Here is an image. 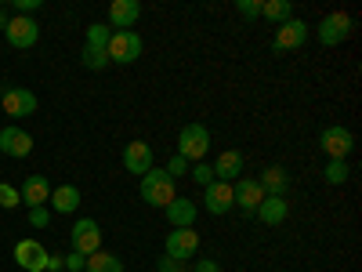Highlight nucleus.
<instances>
[{"mask_svg":"<svg viewBox=\"0 0 362 272\" xmlns=\"http://www.w3.org/2000/svg\"><path fill=\"white\" fill-rule=\"evenodd\" d=\"M138 193H141V200H145L148 207H167V203L177 200V181H174L167 171H148V174H141V181H138Z\"/></svg>","mask_w":362,"mask_h":272,"instance_id":"1","label":"nucleus"},{"mask_svg":"<svg viewBox=\"0 0 362 272\" xmlns=\"http://www.w3.org/2000/svg\"><path fill=\"white\" fill-rule=\"evenodd\" d=\"M109 62H119V66H131V62H138L141 58V51H145V44H141V37L134 33V29H116V33L109 37Z\"/></svg>","mask_w":362,"mask_h":272,"instance_id":"2","label":"nucleus"},{"mask_svg":"<svg viewBox=\"0 0 362 272\" xmlns=\"http://www.w3.org/2000/svg\"><path fill=\"white\" fill-rule=\"evenodd\" d=\"M210 153V131L203 128V124H185V128H181V135H177V157L181 160H203Z\"/></svg>","mask_w":362,"mask_h":272,"instance_id":"3","label":"nucleus"},{"mask_svg":"<svg viewBox=\"0 0 362 272\" xmlns=\"http://www.w3.org/2000/svg\"><path fill=\"white\" fill-rule=\"evenodd\" d=\"M4 37H8L11 47L25 51V47H33V44L40 40V22L29 18V15H15V18H8V26H4Z\"/></svg>","mask_w":362,"mask_h":272,"instance_id":"4","label":"nucleus"},{"mask_svg":"<svg viewBox=\"0 0 362 272\" xmlns=\"http://www.w3.org/2000/svg\"><path fill=\"white\" fill-rule=\"evenodd\" d=\"M315 37H319V44H326V47H337L341 40L351 37V15H344V11H329V15L315 26Z\"/></svg>","mask_w":362,"mask_h":272,"instance_id":"5","label":"nucleus"},{"mask_svg":"<svg viewBox=\"0 0 362 272\" xmlns=\"http://www.w3.org/2000/svg\"><path fill=\"white\" fill-rule=\"evenodd\" d=\"M69 239H73V251L83 254V258H90V254L102 251V229H98L95 218H80V222L73 225Z\"/></svg>","mask_w":362,"mask_h":272,"instance_id":"6","label":"nucleus"},{"mask_svg":"<svg viewBox=\"0 0 362 272\" xmlns=\"http://www.w3.org/2000/svg\"><path fill=\"white\" fill-rule=\"evenodd\" d=\"M196 251H199V232H196V225H192V229H174V232H167V258H174V261L185 265L189 258H196Z\"/></svg>","mask_w":362,"mask_h":272,"instance_id":"7","label":"nucleus"},{"mask_svg":"<svg viewBox=\"0 0 362 272\" xmlns=\"http://www.w3.org/2000/svg\"><path fill=\"white\" fill-rule=\"evenodd\" d=\"M47 261H51V254H47L44 244H37V239H18V244H15V265L18 268H25V272H47Z\"/></svg>","mask_w":362,"mask_h":272,"instance_id":"8","label":"nucleus"},{"mask_svg":"<svg viewBox=\"0 0 362 272\" xmlns=\"http://www.w3.org/2000/svg\"><path fill=\"white\" fill-rule=\"evenodd\" d=\"M319 145L326 149V157H329V160H348V153L355 149V138H351L348 128L334 124V128H326V131L319 135Z\"/></svg>","mask_w":362,"mask_h":272,"instance_id":"9","label":"nucleus"},{"mask_svg":"<svg viewBox=\"0 0 362 272\" xmlns=\"http://www.w3.org/2000/svg\"><path fill=\"white\" fill-rule=\"evenodd\" d=\"M232 203H235V207H243L247 215H254V210L264 203L261 181H257V178H239L235 186H232Z\"/></svg>","mask_w":362,"mask_h":272,"instance_id":"10","label":"nucleus"},{"mask_svg":"<svg viewBox=\"0 0 362 272\" xmlns=\"http://www.w3.org/2000/svg\"><path fill=\"white\" fill-rule=\"evenodd\" d=\"M8 116H33L37 113V95L25 87H4V98H0Z\"/></svg>","mask_w":362,"mask_h":272,"instance_id":"11","label":"nucleus"},{"mask_svg":"<svg viewBox=\"0 0 362 272\" xmlns=\"http://www.w3.org/2000/svg\"><path fill=\"white\" fill-rule=\"evenodd\" d=\"M203 207L210 210V215H228V210L235 207L232 203V181H210V186L203 189Z\"/></svg>","mask_w":362,"mask_h":272,"instance_id":"12","label":"nucleus"},{"mask_svg":"<svg viewBox=\"0 0 362 272\" xmlns=\"http://www.w3.org/2000/svg\"><path fill=\"white\" fill-rule=\"evenodd\" d=\"M0 153L4 157H15V160H25L29 153H33V138H29L22 128H4L0 131Z\"/></svg>","mask_w":362,"mask_h":272,"instance_id":"13","label":"nucleus"},{"mask_svg":"<svg viewBox=\"0 0 362 272\" xmlns=\"http://www.w3.org/2000/svg\"><path fill=\"white\" fill-rule=\"evenodd\" d=\"M308 40V26L300 22V18H290L276 29V40H272V51H293Z\"/></svg>","mask_w":362,"mask_h":272,"instance_id":"14","label":"nucleus"},{"mask_svg":"<svg viewBox=\"0 0 362 272\" xmlns=\"http://www.w3.org/2000/svg\"><path fill=\"white\" fill-rule=\"evenodd\" d=\"M18 200H22L25 207H44V203L51 200V181H47L44 174H29V178L22 181V189H18Z\"/></svg>","mask_w":362,"mask_h":272,"instance_id":"15","label":"nucleus"},{"mask_svg":"<svg viewBox=\"0 0 362 272\" xmlns=\"http://www.w3.org/2000/svg\"><path fill=\"white\" fill-rule=\"evenodd\" d=\"M124 167L131 171V174H148L153 171V145L148 142H131L127 149H124Z\"/></svg>","mask_w":362,"mask_h":272,"instance_id":"16","label":"nucleus"},{"mask_svg":"<svg viewBox=\"0 0 362 272\" xmlns=\"http://www.w3.org/2000/svg\"><path fill=\"white\" fill-rule=\"evenodd\" d=\"M138 18H141V4H138V0H112V4H109V22L116 29H131V26H138Z\"/></svg>","mask_w":362,"mask_h":272,"instance_id":"17","label":"nucleus"},{"mask_svg":"<svg viewBox=\"0 0 362 272\" xmlns=\"http://www.w3.org/2000/svg\"><path fill=\"white\" fill-rule=\"evenodd\" d=\"M163 210H167V222H170L174 229H192V225H196V200L177 196V200L167 203Z\"/></svg>","mask_w":362,"mask_h":272,"instance_id":"18","label":"nucleus"},{"mask_svg":"<svg viewBox=\"0 0 362 272\" xmlns=\"http://www.w3.org/2000/svg\"><path fill=\"white\" fill-rule=\"evenodd\" d=\"M286 215H290V203H286L283 196H264V203L257 207V218H261L264 225H283Z\"/></svg>","mask_w":362,"mask_h":272,"instance_id":"19","label":"nucleus"},{"mask_svg":"<svg viewBox=\"0 0 362 272\" xmlns=\"http://www.w3.org/2000/svg\"><path fill=\"white\" fill-rule=\"evenodd\" d=\"M58 215H73V210L80 207V189L76 186H58V189H51V200H47Z\"/></svg>","mask_w":362,"mask_h":272,"instance_id":"20","label":"nucleus"},{"mask_svg":"<svg viewBox=\"0 0 362 272\" xmlns=\"http://www.w3.org/2000/svg\"><path fill=\"white\" fill-rule=\"evenodd\" d=\"M239 171H243V153H235V149H228V153H221V157L214 160V174H218V181H235Z\"/></svg>","mask_w":362,"mask_h":272,"instance_id":"21","label":"nucleus"},{"mask_svg":"<svg viewBox=\"0 0 362 272\" xmlns=\"http://www.w3.org/2000/svg\"><path fill=\"white\" fill-rule=\"evenodd\" d=\"M257 181H261L264 196H283V193H286V186H290V174H286L283 167H264Z\"/></svg>","mask_w":362,"mask_h":272,"instance_id":"22","label":"nucleus"},{"mask_svg":"<svg viewBox=\"0 0 362 272\" xmlns=\"http://www.w3.org/2000/svg\"><path fill=\"white\" fill-rule=\"evenodd\" d=\"M83 272H124V261H119L116 254H105V251H98V254H90V258H87Z\"/></svg>","mask_w":362,"mask_h":272,"instance_id":"23","label":"nucleus"},{"mask_svg":"<svg viewBox=\"0 0 362 272\" xmlns=\"http://www.w3.org/2000/svg\"><path fill=\"white\" fill-rule=\"evenodd\" d=\"M261 15L272 18L276 26H283V22L293 18V8H290V0H268V4H261Z\"/></svg>","mask_w":362,"mask_h":272,"instance_id":"24","label":"nucleus"},{"mask_svg":"<svg viewBox=\"0 0 362 272\" xmlns=\"http://www.w3.org/2000/svg\"><path fill=\"white\" fill-rule=\"evenodd\" d=\"M109 37H112V33H109L105 22L87 26V47H102V51H105V47H109Z\"/></svg>","mask_w":362,"mask_h":272,"instance_id":"25","label":"nucleus"},{"mask_svg":"<svg viewBox=\"0 0 362 272\" xmlns=\"http://www.w3.org/2000/svg\"><path fill=\"white\" fill-rule=\"evenodd\" d=\"M80 62H83L87 69H105V66H109V51H102V47H83Z\"/></svg>","mask_w":362,"mask_h":272,"instance_id":"26","label":"nucleus"},{"mask_svg":"<svg viewBox=\"0 0 362 272\" xmlns=\"http://www.w3.org/2000/svg\"><path fill=\"white\" fill-rule=\"evenodd\" d=\"M348 160H329V167H326V181H329V186H344V181H348Z\"/></svg>","mask_w":362,"mask_h":272,"instance_id":"27","label":"nucleus"},{"mask_svg":"<svg viewBox=\"0 0 362 272\" xmlns=\"http://www.w3.org/2000/svg\"><path fill=\"white\" fill-rule=\"evenodd\" d=\"M22 200H18V189L15 186H8V181H0V207L4 210H15Z\"/></svg>","mask_w":362,"mask_h":272,"instance_id":"28","label":"nucleus"},{"mask_svg":"<svg viewBox=\"0 0 362 272\" xmlns=\"http://www.w3.org/2000/svg\"><path fill=\"white\" fill-rule=\"evenodd\" d=\"M163 171H167V174L177 181V178H185V174H189V160H181V157L174 153V157L167 160V167H163Z\"/></svg>","mask_w":362,"mask_h":272,"instance_id":"29","label":"nucleus"},{"mask_svg":"<svg viewBox=\"0 0 362 272\" xmlns=\"http://www.w3.org/2000/svg\"><path fill=\"white\" fill-rule=\"evenodd\" d=\"M189 178H196V181H199V186L206 189V186H210V181H214V167H210V164H196V167L189 171Z\"/></svg>","mask_w":362,"mask_h":272,"instance_id":"30","label":"nucleus"},{"mask_svg":"<svg viewBox=\"0 0 362 272\" xmlns=\"http://www.w3.org/2000/svg\"><path fill=\"white\" fill-rule=\"evenodd\" d=\"M235 11L243 18H261V4H257V0H235Z\"/></svg>","mask_w":362,"mask_h":272,"instance_id":"31","label":"nucleus"},{"mask_svg":"<svg viewBox=\"0 0 362 272\" xmlns=\"http://www.w3.org/2000/svg\"><path fill=\"white\" fill-rule=\"evenodd\" d=\"M47 222H51L47 207H29V225H33V229H44Z\"/></svg>","mask_w":362,"mask_h":272,"instance_id":"32","label":"nucleus"},{"mask_svg":"<svg viewBox=\"0 0 362 272\" xmlns=\"http://www.w3.org/2000/svg\"><path fill=\"white\" fill-rule=\"evenodd\" d=\"M62 265H66V268H69V272H80V268H83V265H87V258H83V254H76V251H73V254H66V258H62Z\"/></svg>","mask_w":362,"mask_h":272,"instance_id":"33","label":"nucleus"},{"mask_svg":"<svg viewBox=\"0 0 362 272\" xmlns=\"http://www.w3.org/2000/svg\"><path fill=\"white\" fill-rule=\"evenodd\" d=\"M11 8H15L18 15H29V11L40 8V0H11Z\"/></svg>","mask_w":362,"mask_h":272,"instance_id":"34","label":"nucleus"},{"mask_svg":"<svg viewBox=\"0 0 362 272\" xmlns=\"http://www.w3.org/2000/svg\"><path fill=\"white\" fill-rule=\"evenodd\" d=\"M160 272H185V265H181V261H174V258H160Z\"/></svg>","mask_w":362,"mask_h":272,"instance_id":"35","label":"nucleus"},{"mask_svg":"<svg viewBox=\"0 0 362 272\" xmlns=\"http://www.w3.org/2000/svg\"><path fill=\"white\" fill-rule=\"evenodd\" d=\"M196 272H221V268H218L214 258H199V261H196Z\"/></svg>","mask_w":362,"mask_h":272,"instance_id":"36","label":"nucleus"},{"mask_svg":"<svg viewBox=\"0 0 362 272\" xmlns=\"http://www.w3.org/2000/svg\"><path fill=\"white\" fill-rule=\"evenodd\" d=\"M58 268H66V265H62V258H58V254H51V261H47V272H58Z\"/></svg>","mask_w":362,"mask_h":272,"instance_id":"37","label":"nucleus"},{"mask_svg":"<svg viewBox=\"0 0 362 272\" xmlns=\"http://www.w3.org/2000/svg\"><path fill=\"white\" fill-rule=\"evenodd\" d=\"M4 26H8V15H4V11H0V29H4Z\"/></svg>","mask_w":362,"mask_h":272,"instance_id":"38","label":"nucleus"},{"mask_svg":"<svg viewBox=\"0 0 362 272\" xmlns=\"http://www.w3.org/2000/svg\"><path fill=\"white\" fill-rule=\"evenodd\" d=\"M0 98H4V87H0Z\"/></svg>","mask_w":362,"mask_h":272,"instance_id":"39","label":"nucleus"}]
</instances>
